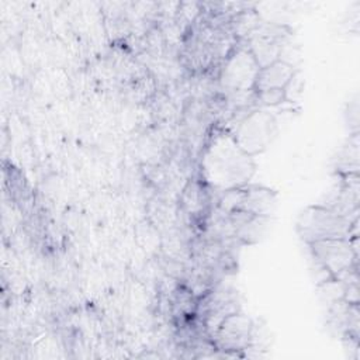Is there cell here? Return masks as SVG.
Returning <instances> with one entry per match:
<instances>
[{"label":"cell","instance_id":"obj_1","mask_svg":"<svg viewBox=\"0 0 360 360\" xmlns=\"http://www.w3.org/2000/svg\"><path fill=\"white\" fill-rule=\"evenodd\" d=\"M256 172L253 156L228 132L214 135L201 158L202 180L217 191L246 186Z\"/></svg>","mask_w":360,"mask_h":360},{"label":"cell","instance_id":"obj_2","mask_svg":"<svg viewBox=\"0 0 360 360\" xmlns=\"http://www.w3.org/2000/svg\"><path fill=\"white\" fill-rule=\"evenodd\" d=\"M295 231L305 243L325 239H342L359 236V218L352 219L319 204L305 207L297 217Z\"/></svg>","mask_w":360,"mask_h":360},{"label":"cell","instance_id":"obj_3","mask_svg":"<svg viewBox=\"0 0 360 360\" xmlns=\"http://www.w3.org/2000/svg\"><path fill=\"white\" fill-rule=\"evenodd\" d=\"M276 134V117L271 112L259 108L246 114L231 135L246 153L255 156L269 148Z\"/></svg>","mask_w":360,"mask_h":360},{"label":"cell","instance_id":"obj_4","mask_svg":"<svg viewBox=\"0 0 360 360\" xmlns=\"http://www.w3.org/2000/svg\"><path fill=\"white\" fill-rule=\"evenodd\" d=\"M308 253L322 263L332 276L359 266V236L347 239H325L307 245Z\"/></svg>","mask_w":360,"mask_h":360},{"label":"cell","instance_id":"obj_5","mask_svg":"<svg viewBox=\"0 0 360 360\" xmlns=\"http://www.w3.org/2000/svg\"><path fill=\"white\" fill-rule=\"evenodd\" d=\"M259 69L260 68L248 46L235 49L225 60L219 83L233 94L253 91Z\"/></svg>","mask_w":360,"mask_h":360},{"label":"cell","instance_id":"obj_6","mask_svg":"<svg viewBox=\"0 0 360 360\" xmlns=\"http://www.w3.org/2000/svg\"><path fill=\"white\" fill-rule=\"evenodd\" d=\"M253 325V321L240 311L226 316L211 336L214 347L224 356H242L239 353L250 345Z\"/></svg>","mask_w":360,"mask_h":360},{"label":"cell","instance_id":"obj_7","mask_svg":"<svg viewBox=\"0 0 360 360\" xmlns=\"http://www.w3.org/2000/svg\"><path fill=\"white\" fill-rule=\"evenodd\" d=\"M336 180L330 190L318 202L340 215L352 219L359 218L360 212V176L353 174H335Z\"/></svg>","mask_w":360,"mask_h":360},{"label":"cell","instance_id":"obj_8","mask_svg":"<svg viewBox=\"0 0 360 360\" xmlns=\"http://www.w3.org/2000/svg\"><path fill=\"white\" fill-rule=\"evenodd\" d=\"M326 326L332 333L343 338L360 336V312L359 304H349L339 300L326 307Z\"/></svg>","mask_w":360,"mask_h":360},{"label":"cell","instance_id":"obj_9","mask_svg":"<svg viewBox=\"0 0 360 360\" xmlns=\"http://www.w3.org/2000/svg\"><path fill=\"white\" fill-rule=\"evenodd\" d=\"M240 307L238 304V297L235 292L222 290L217 292H211L207 297V311H205V330L210 338L214 335L219 323L229 315L239 312Z\"/></svg>","mask_w":360,"mask_h":360},{"label":"cell","instance_id":"obj_10","mask_svg":"<svg viewBox=\"0 0 360 360\" xmlns=\"http://www.w3.org/2000/svg\"><path fill=\"white\" fill-rule=\"evenodd\" d=\"M277 191L264 186H243L240 210L260 217H271L277 207Z\"/></svg>","mask_w":360,"mask_h":360},{"label":"cell","instance_id":"obj_11","mask_svg":"<svg viewBox=\"0 0 360 360\" xmlns=\"http://www.w3.org/2000/svg\"><path fill=\"white\" fill-rule=\"evenodd\" d=\"M295 70V66L280 59L264 68H260L253 90L259 93L270 89H284Z\"/></svg>","mask_w":360,"mask_h":360},{"label":"cell","instance_id":"obj_12","mask_svg":"<svg viewBox=\"0 0 360 360\" xmlns=\"http://www.w3.org/2000/svg\"><path fill=\"white\" fill-rule=\"evenodd\" d=\"M360 134H350L333 158L335 174H353L360 169Z\"/></svg>","mask_w":360,"mask_h":360},{"label":"cell","instance_id":"obj_13","mask_svg":"<svg viewBox=\"0 0 360 360\" xmlns=\"http://www.w3.org/2000/svg\"><path fill=\"white\" fill-rule=\"evenodd\" d=\"M270 217L252 215L233 231V236L243 245L259 243L267 233Z\"/></svg>","mask_w":360,"mask_h":360},{"label":"cell","instance_id":"obj_14","mask_svg":"<svg viewBox=\"0 0 360 360\" xmlns=\"http://www.w3.org/2000/svg\"><path fill=\"white\" fill-rule=\"evenodd\" d=\"M304 84H305V82H304V79L301 76V70L297 69L294 72V75L291 76V79L287 82V84L283 89L284 90L285 101H288V103L297 101L301 97V94H302Z\"/></svg>","mask_w":360,"mask_h":360},{"label":"cell","instance_id":"obj_15","mask_svg":"<svg viewBox=\"0 0 360 360\" xmlns=\"http://www.w3.org/2000/svg\"><path fill=\"white\" fill-rule=\"evenodd\" d=\"M256 101H259L264 107L278 105L281 103H285L284 90L283 89H270V90L259 91V93H256Z\"/></svg>","mask_w":360,"mask_h":360},{"label":"cell","instance_id":"obj_16","mask_svg":"<svg viewBox=\"0 0 360 360\" xmlns=\"http://www.w3.org/2000/svg\"><path fill=\"white\" fill-rule=\"evenodd\" d=\"M309 270L312 273V278H314L316 285H319V284L333 278L332 273L322 263H319L314 256H311V255H309Z\"/></svg>","mask_w":360,"mask_h":360}]
</instances>
